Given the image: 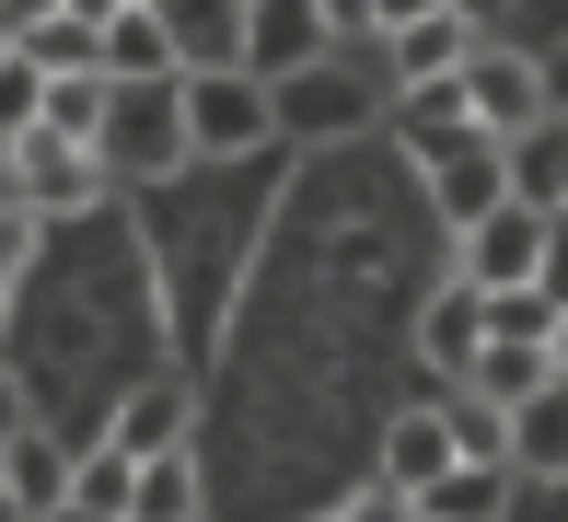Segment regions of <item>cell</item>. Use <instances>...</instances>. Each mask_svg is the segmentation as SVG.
Listing matches in <instances>:
<instances>
[{
  "instance_id": "14",
  "label": "cell",
  "mask_w": 568,
  "mask_h": 522,
  "mask_svg": "<svg viewBox=\"0 0 568 522\" xmlns=\"http://www.w3.org/2000/svg\"><path fill=\"white\" fill-rule=\"evenodd\" d=\"M105 70L116 82H174V70H186V36H174L163 0H128V12L105 23Z\"/></svg>"
},
{
  "instance_id": "1",
  "label": "cell",
  "mask_w": 568,
  "mask_h": 522,
  "mask_svg": "<svg viewBox=\"0 0 568 522\" xmlns=\"http://www.w3.org/2000/svg\"><path fill=\"white\" fill-rule=\"evenodd\" d=\"M383 70H359V47H325L314 70H291L278 82V140H302V151H337V140H359V128L383 117Z\"/></svg>"
},
{
  "instance_id": "25",
  "label": "cell",
  "mask_w": 568,
  "mask_h": 522,
  "mask_svg": "<svg viewBox=\"0 0 568 522\" xmlns=\"http://www.w3.org/2000/svg\"><path fill=\"white\" fill-rule=\"evenodd\" d=\"M12 151H23V128H0V187H12Z\"/></svg>"
},
{
  "instance_id": "15",
  "label": "cell",
  "mask_w": 568,
  "mask_h": 522,
  "mask_svg": "<svg viewBox=\"0 0 568 522\" xmlns=\"http://www.w3.org/2000/svg\"><path fill=\"white\" fill-rule=\"evenodd\" d=\"M105 430L128 441V453H174V441H197V395H186L174 372H151V383H128V395H116Z\"/></svg>"
},
{
  "instance_id": "11",
  "label": "cell",
  "mask_w": 568,
  "mask_h": 522,
  "mask_svg": "<svg viewBox=\"0 0 568 522\" xmlns=\"http://www.w3.org/2000/svg\"><path fill=\"white\" fill-rule=\"evenodd\" d=\"M418 360H429L442 383H464V372L487 360V291H476L464 268H453L442 291H429V302H418Z\"/></svg>"
},
{
  "instance_id": "20",
  "label": "cell",
  "mask_w": 568,
  "mask_h": 522,
  "mask_svg": "<svg viewBox=\"0 0 568 522\" xmlns=\"http://www.w3.org/2000/svg\"><path fill=\"white\" fill-rule=\"evenodd\" d=\"M36 117H47V70L23 47H0V128H36Z\"/></svg>"
},
{
  "instance_id": "23",
  "label": "cell",
  "mask_w": 568,
  "mask_h": 522,
  "mask_svg": "<svg viewBox=\"0 0 568 522\" xmlns=\"http://www.w3.org/2000/svg\"><path fill=\"white\" fill-rule=\"evenodd\" d=\"M546 291L568 302V209H557V244H546Z\"/></svg>"
},
{
  "instance_id": "26",
  "label": "cell",
  "mask_w": 568,
  "mask_h": 522,
  "mask_svg": "<svg viewBox=\"0 0 568 522\" xmlns=\"http://www.w3.org/2000/svg\"><path fill=\"white\" fill-rule=\"evenodd\" d=\"M70 12H93V23H116V12H128V0H70Z\"/></svg>"
},
{
  "instance_id": "12",
  "label": "cell",
  "mask_w": 568,
  "mask_h": 522,
  "mask_svg": "<svg viewBox=\"0 0 568 522\" xmlns=\"http://www.w3.org/2000/svg\"><path fill=\"white\" fill-rule=\"evenodd\" d=\"M70 522H140V453L116 430H93L70 464Z\"/></svg>"
},
{
  "instance_id": "5",
  "label": "cell",
  "mask_w": 568,
  "mask_h": 522,
  "mask_svg": "<svg viewBox=\"0 0 568 522\" xmlns=\"http://www.w3.org/2000/svg\"><path fill=\"white\" fill-rule=\"evenodd\" d=\"M546 244H557V209L510 187L487 221H464V232H453V268L476 279V291H534V279H546Z\"/></svg>"
},
{
  "instance_id": "9",
  "label": "cell",
  "mask_w": 568,
  "mask_h": 522,
  "mask_svg": "<svg viewBox=\"0 0 568 522\" xmlns=\"http://www.w3.org/2000/svg\"><path fill=\"white\" fill-rule=\"evenodd\" d=\"M325 47H337V23H325V0H244V70H267V82H291V70H314Z\"/></svg>"
},
{
  "instance_id": "13",
  "label": "cell",
  "mask_w": 568,
  "mask_h": 522,
  "mask_svg": "<svg viewBox=\"0 0 568 522\" xmlns=\"http://www.w3.org/2000/svg\"><path fill=\"white\" fill-rule=\"evenodd\" d=\"M510 464H523L534 488H568V372H546L510 406Z\"/></svg>"
},
{
  "instance_id": "4",
  "label": "cell",
  "mask_w": 568,
  "mask_h": 522,
  "mask_svg": "<svg viewBox=\"0 0 568 522\" xmlns=\"http://www.w3.org/2000/svg\"><path fill=\"white\" fill-rule=\"evenodd\" d=\"M12 198H36L47 221H93V209L116 198V163H105V140H70V128H23V151H12Z\"/></svg>"
},
{
  "instance_id": "16",
  "label": "cell",
  "mask_w": 568,
  "mask_h": 522,
  "mask_svg": "<svg viewBox=\"0 0 568 522\" xmlns=\"http://www.w3.org/2000/svg\"><path fill=\"white\" fill-rule=\"evenodd\" d=\"M523 464H510V453H464L453 464V476L442 488H429V500H418V522H476V511H510V500H523Z\"/></svg>"
},
{
  "instance_id": "6",
  "label": "cell",
  "mask_w": 568,
  "mask_h": 522,
  "mask_svg": "<svg viewBox=\"0 0 568 522\" xmlns=\"http://www.w3.org/2000/svg\"><path fill=\"white\" fill-rule=\"evenodd\" d=\"M464 104H476V128L523 140L534 117H557V70L534 59L523 36H476V59H464Z\"/></svg>"
},
{
  "instance_id": "18",
  "label": "cell",
  "mask_w": 568,
  "mask_h": 522,
  "mask_svg": "<svg viewBox=\"0 0 568 522\" xmlns=\"http://www.w3.org/2000/svg\"><path fill=\"white\" fill-rule=\"evenodd\" d=\"M546 372H557V337H487V360H476L464 383H476V395H499V406H523Z\"/></svg>"
},
{
  "instance_id": "27",
  "label": "cell",
  "mask_w": 568,
  "mask_h": 522,
  "mask_svg": "<svg viewBox=\"0 0 568 522\" xmlns=\"http://www.w3.org/2000/svg\"><path fill=\"white\" fill-rule=\"evenodd\" d=\"M557 372H568V313H557Z\"/></svg>"
},
{
  "instance_id": "3",
  "label": "cell",
  "mask_w": 568,
  "mask_h": 522,
  "mask_svg": "<svg viewBox=\"0 0 568 522\" xmlns=\"http://www.w3.org/2000/svg\"><path fill=\"white\" fill-rule=\"evenodd\" d=\"M105 163H116V187H163V174L197 163V140H186V70H174V82H116Z\"/></svg>"
},
{
  "instance_id": "8",
  "label": "cell",
  "mask_w": 568,
  "mask_h": 522,
  "mask_svg": "<svg viewBox=\"0 0 568 522\" xmlns=\"http://www.w3.org/2000/svg\"><path fill=\"white\" fill-rule=\"evenodd\" d=\"M70 464H82V441H59L47 418H23L12 441H0V511H36V522H70Z\"/></svg>"
},
{
  "instance_id": "10",
  "label": "cell",
  "mask_w": 568,
  "mask_h": 522,
  "mask_svg": "<svg viewBox=\"0 0 568 522\" xmlns=\"http://www.w3.org/2000/svg\"><path fill=\"white\" fill-rule=\"evenodd\" d=\"M372 464L406 488V500H429V488L464 464V441H453V406H395L383 418V441H372Z\"/></svg>"
},
{
  "instance_id": "21",
  "label": "cell",
  "mask_w": 568,
  "mask_h": 522,
  "mask_svg": "<svg viewBox=\"0 0 568 522\" xmlns=\"http://www.w3.org/2000/svg\"><path fill=\"white\" fill-rule=\"evenodd\" d=\"M325 23H337V47H383V23H395V0H325Z\"/></svg>"
},
{
  "instance_id": "22",
  "label": "cell",
  "mask_w": 568,
  "mask_h": 522,
  "mask_svg": "<svg viewBox=\"0 0 568 522\" xmlns=\"http://www.w3.org/2000/svg\"><path fill=\"white\" fill-rule=\"evenodd\" d=\"M23 418H36V383H23V360H0V441H12Z\"/></svg>"
},
{
  "instance_id": "7",
  "label": "cell",
  "mask_w": 568,
  "mask_h": 522,
  "mask_svg": "<svg viewBox=\"0 0 568 522\" xmlns=\"http://www.w3.org/2000/svg\"><path fill=\"white\" fill-rule=\"evenodd\" d=\"M476 0H429V12H395L383 23V82L395 93H418V82H453L464 59H476Z\"/></svg>"
},
{
  "instance_id": "19",
  "label": "cell",
  "mask_w": 568,
  "mask_h": 522,
  "mask_svg": "<svg viewBox=\"0 0 568 522\" xmlns=\"http://www.w3.org/2000/svg\"><path fill=\"white\" fill-rule=\"evenodd\" d=\"M105 104H116V70H47V117H36V128L105 140Z\"/></svg>"
},
{
  "instance_id": "2",
  "label": "cell",
  "mask_w": 568,
  "mask_h": 522,
  "mask_svg": "<svg viewBox=\"0 0 568 522\" xmlns=\"http://www.w3.org/2000/svg\"><path fill=\"white\" fill-rule=\"evenodd\" d=\"M186 140H197V163H244V151H267L278 140V82L244 70V59H197L186 70Z\"/></svg>"
},
{
  "instance_id": "17",
  "label": "cell",
  "mask_w": 568,
  "mask_h": 522,
  "mask_svg": "<svg viewBox=\"0 0 568 522\" xmlns=\"http://www.w3.org/2000/svg\"><path fill=\"white\" fill-rule=\"evenodd\" d=\"M210 511V453L174 441V453H140V522H197Z\"/></svg>"
},
{
  "instance_id": "24",
  "label": "cell",
  "mask_w": 568,
  "mask_h": 522,
  "mask_svg": "<svg viewBox=\"0 0 568 522\" xmlns=\"http://www.w3.org/2000/svg\"><path fill=\"white\" fill-rule=\"evenodd\" d=\"M12 313H23V279H12V268H0V325H12Z\"/></svg>"
}]
</instances>
